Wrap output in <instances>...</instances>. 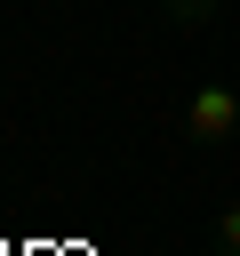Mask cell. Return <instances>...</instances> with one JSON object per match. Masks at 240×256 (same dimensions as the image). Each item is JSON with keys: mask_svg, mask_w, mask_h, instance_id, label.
<instances>
[{"mask_svg": "<svg viewBox=\"0 0 240 256\" xmlns=\"http://www.w3.org/2000/svg\"><path fill=\"white\" fill-rule=\"evenodd\" d=\"M176 128H184V136H192L200 152H224V144L240 136V88H232V80H200V88L184 96Z\"/></svg>", "mask_w": 240, "mask_h": 256, "instance_id": "obj_1", "label": "cell"}, {"mask_svg": "<svg viewBox=\"0 0 240 256\" xmlns=\"http://www.w3.org/2000/svg\"><path fill=\"white\" fill-rule=\"evenodd\" d=\"M216 256H240V208L216 216Z\"/></svg>", "mask_w": 240, "mask_h": 256, "instance_id": "obj_3", "label": "cell"}, {"mask_svg": "<svg viewBox=\"0 0 240 256\" xmlns=\"http://www.w3.org/2000/svg\"><path fill=\"white\" fill-rule=\"evenodd\" d=\"M216 8H224V0H160V16H168V24H184V32L216 24Z\"/></svg>", "mask_w": 240, "mask_h": 256, "instance_id": "obj_2", "label": "cell"}]
</instances>
